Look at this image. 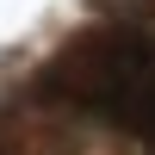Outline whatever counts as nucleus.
Instances as JSON below:
<instances>
[{
    "instance_id": "nucleus-1",
    "label": "nucleus",
    "mask_w": 155,
    "mask_h": 155,
    "mask_svg": "<svg viewBox=\"0 0 155 155\" xmlns=\"http://www.w3.org/2000/svg\"><path fill=\"white\" fill-rule=\"evenodd\" d=\"M44 93L99 112L155 143V44L143 31H87L44 68Z\"/></svg>"
}]
</instances>
